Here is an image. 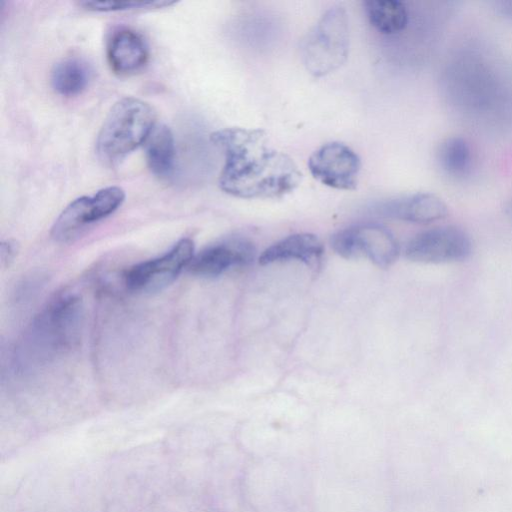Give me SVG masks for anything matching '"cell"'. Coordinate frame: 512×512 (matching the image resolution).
Wrapping results in <instances>:
<instances>
[{
    "instance_id": "30bf717a",
    "label": "cell",
    "mask_w": 512,
    "mask_h": 512,
    "mask_svg": "<svg viewBox=\"0 0 512 512\" xmlns=\"http://www.w3.org/2000/svg\"><path fill=\"white\" fill-rule=\"evenodd\" d=\"M254 254V247L247 240L230 239L202 250L193 257L188 268L198 276H219L230 268L249 264Z\"/></svg>"
},
{
    "instance_id": "9a60e30c",
    "label": "cell",
    "mask_w": 512,
    "mask_h": 512,
    "mask_svg": "<svg viewBox=\"0 0 512 512\" xmlns=\"http://www.w3.org/2000/svg\"><path fill=\"white\" fill-rule=\"evenodd\" d=\"M91 78L89 65L75 57L59 61L51 71L53 90L62 96H75L86 89Z\"/></svg>"
},
{
    "instance_id": "3957f363",
    "label": "cell",
    "mask_w": 512,
    "mask_h": 512,
    "mask_svg": "<svg viewBox=\"0 0 512 512\" xmlns=\"http://www.w3.org/2000/svg\"><path fill=\"white\" fill-rule=\"evenodd\" d=\"M349 19L344 7L327 10L309 31L302 45V59L308 72L322 77L334 72L349 54Z\"/></svg>"
},
{
    "instance_id": "d6986e66",
    "label": "cell",
    "mask_w": 512,
    "mask_h": 512,
    "mask_svg": "<svg viewBox=\"0 0 512 512\" xmlns=\"http://www.w3.org/2000/svg\"><path fill=\"white\" fill-rule=\"evenodd\" d=\"M17 253V245L12 241H5L1 243V263L2 265L8 264L13 260Z\"/></svg>"
},
{
    "instance_id": "ffe728a7",
    "label": "cell",
    "mask_w": 512,
    "mask_h": 512,
    "mask_svg": "<svg viewBox=\"0 0 512 512\" xmlns=\"http://www.w3.org/2000/svg\"><path fill=\"white\" fill-rule=\"evenodd\" d=\"M509 214H510V216L512 218V203L510 204V207H509Z\"/></svg>"
},
{
    "instance_id": "277c9868",
    "label": "cell",
    "mask_w": 512,
    "mask_h": 512,
    "mask_svg": "<svg viewBox=\"0 0 512 512\" xmlns=\"http://www.w3.org/2000/svg\"><path fill=\"white\" fill-rule=\"evenodd\" d=\"M80 303L74 296L51 302L31 324L23 348L35 360H47L67 348L76 335Z\"/></svg>"
},
{
    "instance_id": "7c38bea8",
    "label": "cell",
    "mask_w": 512,
    "mask_h": 512,
    "mask_svg": "<svg viewBox=\"0 0 512 512\" xmlns=\"http://www.w3.org/2000/svg\"><path fill=\"white\" fill-rule=\"evenodd\" d=\"M384 213L403 221L427 224L445 218L448 215V208L434 194L417 193L385 205Z\"/></svg>"
},
{
    "instance_id": "8fae6325",
    "label": "cell",
    "mask_w": 512,
    "mask_h": 512,
    "mask_svg": "<svg viewBox=\"0 0 512 512\" xmlns=\"http://www.w3.org/2000/svg\"><path fill=\"white\" fill-rule=\"evenodd\" d=\"M106 52L111 70L118 75L138 72L149 58L145 40L138 32L129 28H120L111 35Z\"/></svg>"
},
{
    "instance_id": "ac0fdd59",
    "label": "cell",
    "mask_w": 512,
    "mask_h": 512,
    "mask_svg": "<svg viewBox=\"0 0 512 512\" xmlns=\"http://www.w3.org/2000/svg\"><path fill=\"white\" fill-rule=\"evenodd\" d=\"M175 3L174 1H83L79 4L88 11L115 12L165 8Z\"/></svg>"
},
{
    "instance_id": "5bb4252c",
    "label": "cell",
    "mask_w": 512,
    "mask_h": 512,
    "mask_svg": "<svg viewBox=\"0 0 512 512\" xmlns=\"http://www.w3.org/2000/svg\"><path fill=\"white\" fill-rule=\"evenodd\" d=\"M145 154L150 171L160 179H168L175 168V141L171 129L156 124L145 141Z\"/></svg>"
},
{
    "instance_id": "5b68a950",
    "label": "cell",
    "mask_w": 512,
    "mask_h": 512,
    "mask_svg": "<svg viewBox=\"0 0 512 512\" xmlns=\"http://www.w3.org/2000/svg\"><path fill=\"white\" fill-rule=\"evenodd\" d=\"M331 246L345 259L366 258L384 268L390 266L399 254L394 235L374 223L357 224L338 231L331 238Z\"/></svg>"
},
{
    "instance_id": "ba28073f",
    "label": "cell",
    "mask_w": 512,
    "mask_h": 512,
    "mask_svg": "<svg viewBox=\"0 0 512 512\" xmlns=\"http://www.w3.org/2000/svg\"><path fill=\"white\" fill-rule=\"evenodd\" d=\"M471 251V239L465 231L442 226L415 235L405 248V256L414 262L441 264L463 261Z\"/></svg>"
},
{
    "instance_id": "2e32d148",
    "label": "cell",
    "mask_w": 512,
    "mask_h": 512,
    "mask_svg": "<svg viewBox=\"0 0 512 512\" xmlns=\"http://www.w3.org/2000/svg\"><path fill=\"white\" fill-rule=\"evenodd\" d=\"M364 7L371 25L382 34L399 33L408 24V11L401 1L369 0Z\"/></svg>"
},
{
    "instance_id": "8992f818",
    "label": "cell",
    "mask_w": 512,
    "mask_h": 512,
    "mask_svg": "<svg viewBox=\"0 0 512 512\" xmlns=\"http://www.w3.org/2000/svg\"><path fill=\"white\" fill-rule=\"evenodd\" d=\"M124 200L125 192L119 186H107L92 195L78 197L57 217L51 236L58 242L70 241L87 226L114 213Z\"/></svg>"
},
{
    "instance_id": "52a82bcc",
    "label": "cell",
    "mask_w": 512,
    "mask_h": 512,
    "mask_svg": "<svg viewBox=\"0 0 512 512\" xmlns=\"http://www.w3.org/2000/svg\"><path fill=\"white\" fill-rule=\"evenodd\" d=\"M194 257V243L189 238L178 241L161 257L141 262L125 274L126 286L141 293L157 292L170 285Z\"/></svg>"
},
{
    "instance_id": "4fadbf2b",
    "label": "cell",
    "mask_w": 512,
    "mask_h": 512,
    "mask_svg": "<svg viewBox=\"0 0 512 512\" xmlns=\"http://www.w3.org/2000/svg\"><path fill=\"white\" fill-rule=\"evenodd\" d=\"M323 245L319 238L310 233H297L274 243L259 257L261 265L288 260L302 261L308 265L320 259Z\"/></svg>"
},
{
    "instance_id": "9c48e42d",
    "label": "cell",
    "mask_w": 512,
    "mask_h": 512,
    "mask_svg": "<svg viewBox=\"0 0 512 512\" xmlns=\"http://www.w3.org/2000/svg\"><path fill=\"white\" fill-rule=\"evenodd\" d=\"M308 169L317 181L338 190H354L361 170L359 156L347 145L329 142L308 159Z\"/></svg>"
},
{
    "instance_id": "e0dca14e",
    "label": "cell",
    "mask_w": 512,
    "mask_h": 512,
    "mask_svg": "<svg viewBox=\"0 0 512 512\" xmlns=\"http://www.w3.org/2000/svg\"><path fill=\"white\" fill-rule=\"evenodd\" d=\"M437 159L447 174L462 176L468 172L472 164L470 145L463 137H448L440 144Z\"/></svg>"
},
{
    "instance_id": "7a4b0ae2",
    "label": "cell",
    "mask_w": 512,
    "mask_h": 512,
    "mask_svg": "<svg viewBox=\"0 0 512 512\" xmlns=\"http://www.w3.org/2000/svg\"><path fill=\"white\" fill-rule=\"evenodd\" d=\"M156 125V112L135 97L118 100L107 114L96 140L99 158L114 164L145 143Z\"/></svg>"
},
{
    "instance_id": "6da1fadb",
    "label": "cell",
    "mask_w": 512,
    "mask_h": 512,
    "mask_svg": "<svg viewBox=\"0 0 512 512\" xmlns=\"http://www.w3.org/2000/svg\"><path fill=\"white\" fill-rule=\"evenodd\" d=\"M210 140L224 154L219 186L231 196L279 198L301 183L294 160L271 146L262 129L227 127L213 132Z\"/></svg>"
}]
</instances>
